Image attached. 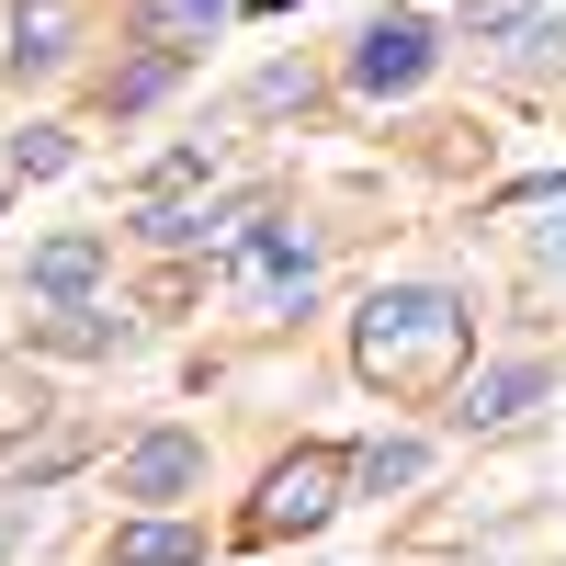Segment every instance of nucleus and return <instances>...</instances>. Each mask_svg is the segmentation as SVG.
<instances>
[{
	"label": "nucleus",
	"mask_w": 566,
	"mask_h": 566,
	"mask_svg": "<svg viewBox=\"0 0 566 566\" xmlns=\"http://www.w3.org/2000/svg\"><path fill=\"white\" fill-rule=\"evenodd\" d=\"M464 352H476V317H464L453 283H386V295H363V317H352V363L374 386H408V397L453 386Z\"/></svg>",
	"instance_id": "obj_1"
},
{
	"label": "nucleus",
	"mask_w": 566,
	"mask_h": 566,
	"mask_svg": "<svg viewBox=\"0 0 566 566\" xmlns=\"http://www.w3.org/2000/svg\"><path fill=\"white\" fill-rule=\"evenodd\" d=\"M340 488H352V464L328 453V442H295L261 476V510H250V544H283V533H317L328 510H340Z\"/></svg>",
	"instance_id": "obj_2"
},
{
	"label": "nucleus",
	"mask_w": 566,
	"mask_h": 566,
	"mask_svg": "<svg viewBox=\"0 0 566 566\" xmlns=\"http://www.w3.org/2000/svg\"><path fill=\"white\" fill-rule=\"evenodd\" d=\"M431 57H442V34L419 12H374L352 34V91H363V103H408V91L431 80Z\"/></svg>",
	"instance_id": "obj_3"
},
{
	"label": "nucleus",
	"mask_w": 566,
	"mask_h": 566,
	"mask_svg": "<svg viewBox=\"0 0 566 566\" xmlns=\"http://www.w3.org/2000/svg\"><path fill=\"white\" fill-rule=\"evenodd\" d=\"M239 272L261 283V295H272L283 317H295V306L317 295V250L295 239V227H272V216H250V227H239Z\"/></svg>",
	"instance_id": "obj_4"
},
{
	"label": "nucleus",
	"mask_w": 566,
	"mask_h": 566,
	"mask_svg": "<svg viewBox=\"0 0 566 566\" xmlns=\"http://www.w3.org/2000/svg\"><path fill=\"white\" fill-rule=\"evenodd\" d=\"M193 488H205V442L193 431H148L114 464V499H193Z\"/></svg>",
	"instance_id": "obj_5"
},
{
	"label": "nucleus",
	"mask_w": 566,
	"mask_h": 566,
	"mask_svg": "<svg viewBox=\"0 0 566 566\" xmlns=\"http://www.w3.org/2000/svg\"><path fill=\"white\" fill-rule=\"evenodd\" d=\"M91 283H103V227H69V239H45L23 261V295H45V306H80Z\"/></svg>",
	"instance_id": "obj_6"
},
{
	"label": "nucleus",
	"mask_w": 566,
	"mask_h": 566,
	"mask_svg": "<svg viewBox=\"0 0 566 566\" xmlns=\"http://www.w3.org/2000/svg\"><path fill=\"white\" fill-rule=\"evenodd\" d=\"M533 397H544V363H488L476 386L453 397V419H464V431H510V419H522Z\"/></svg>",
	"instance_id": "obj_7"
},
{
	"label": "nucleus",
	"mask_w": 566,
	"mask_h": 566,
	"mask_svg": "<svg viewBox=\"0 0 566 566\" xmlns=\"http://www.w3.org/2000/svg\"><path fill=\"white\" fill-rule=\"evenodd\" d=\"M80 45V0H12V69H57Z\"/></svg>",
	"instance_id": "obj_8"
},
{
	"label": "nucleus",
	"mask_w": 566,
	"mask_h": 566,
	"mask_svg": "<svg viewBox=\"0 0 566 566\" xmlns=\"http://www.w3.org/2000/svg\"><path fill=\"white\" fill-rule=\"evenodd\" d=\"M419 476H431V442H408V431L352 453V488H363V499H397V488H419Z\"/></svg>",
	"instance_id": "obj_9"
},
{
	"label": "nucleus",
	"mask_w": 566,
	"mask_h": 566,
	"mask_svg": "<svg viewBox=\"0 0 566 566\" xmlns=\"http://www.w3.org/2000/svg\"><path fill=\"white\" fill-rule=\"evenodd\" d=\"M193 555H205L193 522H125L114 533V566H193Z\"/></svg>",
	"instance_id": "obj_10"
},
{
	"label": "nucleus",
	"mask_w": 566,
	"mask_h": 566,
	"mask_svg": "<svg viewBox=\"0 0 566 566\" xmlns=\"http://www.w3.org/2000/svg\"><path fill=\"white\" fill-rule=\"evenodd\" d=\"M181 69H193V57H181V45H148V57H136V69H114V91H103V103H114V114H148V103H159V91H170Z\"/></svg>",
	"instance_id": "obj_11"
},
{
	"label": "nucleus",
	"mask_w": 566,
	"mask_h": 566,
	"mask_svg": "<svg viewBox=\"0 0 566 566\" xmlns=\"http://www.w3.org/2000/svg\"><path fill=\"white\" fill-rule=\"evenodd\" d=\"M45 352H125V317L114 306H57L45 317Z\"/></svg>",
	"instance_id": "obj_12"
},
{
	"label": "nucleus",
	"mask_w": 566,
	"mask_h": 566,
	"mask_svg": "<svg viewBox=\"0 0 566 566\" xmlns=\"http://www.w3.org/2000/svg\"><path fill=\"white\" fill-rule=\"evenodd\" d=\"M216 23H227V0H148V34L181 45V57H193V34H216Z\"/></svg>",
	"instance_id": "obj_13"
},
{
	"label": "nucleus",
	"mask_w": 566,
	"mask_h": 566,
	"mask_svg": "<svg viewBox=\"0 0 566 566\" xmlns=\"http://www.w3.org/2000/svg\"><path fill=\"white\" fill-rule=\"evenodd\" d=\"M69 170V125H23L12 136V181H57Z\"/></svg>",
	"instance_id": "obj_14"
},
{
	"label": "nucleus",
	"mask_w": 566,
	"mask_h": 566,
	"mask_svg": "<svg viewBox=\"0 0 566 566\" xmlns=\"http://www.w3.org/2000/svg\"><path fill=\"white\" fill-rule=\"evenodd\" d=\"M533 23H544V0H464V34L476 45L488 34H533Z\"/></svg>",
	"instance_id": "obj_15"
},
{
	"label": "nucleus",
	"mask_w": 566,
	"mask_h": 566,
	"mask_svg": "<svg viewBox=\"0 0 566 566\" xmlns=\"http://www.w3.org/2000/svg\"><path fill=\"white\" fill-rule=\"evenodd\" d=\"M306 91H317L306 69H261V80H250V103H261V114H295V103H306Z\"/></svg>",
	"instance_id": "obj_16"
},
{
	"label": "nucleus",
	"mask_w": 566,
	"mask_h": 566,
	"mask_svg": "<svg viewBox=\"0 0 566 566\" xmlns=\"http://www.w3.org/2000/svg\"><path fill=\"white\" fill-rule=\"evenodd\" d=\"M510 57H522V69H555V57H566V23H555V12H544V23H533V34H522V45H510Z\"/></svg>",
	"instance_id": "obj_17"
},
{
	"label": "nucleus",
	"mask_w": 566,
	"mask_h": 566,
	"mask_svg": "<svg viewBox=\"0 0 566 566\" xmlns=\"http://www.w3.org/2000/svg\"><path fill=\"white\" fill-rule=\"evenodd\" d=\"M34 544V510H23V488H0V555H23Z\"/></svg>",
	"instance_id": "obj_18"
},
{
	"label": "nucleus",
	"mask_w": 566,
	"mask_h": 566,
	"mask_svg": "<svg viewBox=\"0 0 566 566\" xmlns=\"http://www.w3.org/2000/svg\"><path fill=\"white\" fill-rule=\"evenodd\" d=\"M533 261H544V272H566V205H555V216L533 227Z\"/></svg>",
	"instance_id": "obj_19"
}]
</instances>
